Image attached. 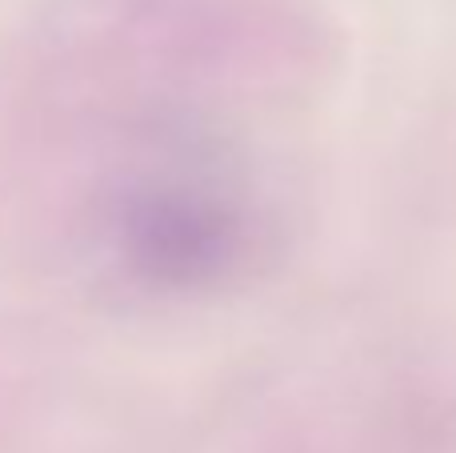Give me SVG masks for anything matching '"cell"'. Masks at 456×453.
<instances>
[{
  "instance_id": "obj_1",
  "label": "cell",
  "mask_w": 456,
  "mask_h": 453,
  "mask_svg": "<svg viewBox=\"0 0 456 453\" xmlns=\"http://www.w3.org/2000/svg\"><path fill=\"white\" fill-rule=\"evenodd\" d=\"M117 253L152 289H208L256 249V225L232 189L197 173H157L128 185L112 217Z\"/></svg>"
}]
</instances>
